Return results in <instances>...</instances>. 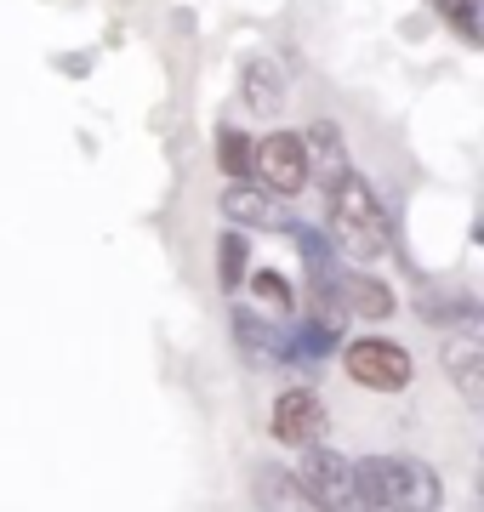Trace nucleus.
<instances>
[{"label":"nucleus","instance_id":"nucleus-1","mask_svg":"<svg viewBox=\"0 0 484 512\" xmlns=\"http://www.w3.org/2000/svg\"><path fill=\"white\" fill-rule=\"evenodd\" d=\"M354 490L365 512H439L445 507V478L416 456L354 461Z\"/></svg>","mask_w":484,"mask_h":512},{"label":"nucleus","instance_id":"nucleus-2","mask_svg":"<svg viewBox=\"0 0 484 512\" xmlns=\"http://www.w3.org/2000/svg\"><path fill=\"white\" fill-rule=\"evenodd\" d=\"M388 245H393V222L376 200V188L359 171H348L331 188V251L348 256V262H376V256H388Z\"/></svg>","mask_w":484,"mask_h":512},{"label":"nucleus","instance_id":"nucleus-3","mask_svg":"<svg viewBox=\"0 0 484 512\" xmlns=\"http://www.w3.org/2000/svg\"><path fill=\"white\" fill-rule=\"evenodd\" d=\"M291 478H297L302 501H308L314 512H365V507H359L348 456H336V450H325V444L302 450V461H297V473H291Z\"/></svg>","mask_w":484,"mask_h":512},{"label":"nucleus","instance_id":"nucleus-4","mask_svg":"<svg viewBox=\"0 0 484 512\" xmlns=\"http://www.w3.org/2000/svg\"><path fill=\"white\" fill-rule=\"evenodd\" d=\"M251 183L274 200H291L308 188V165H302V137L297 131H268L262 143H251Z\"/></svg>","mask_w":484,"mask_h":512},{"label":"nucleus","instance_id":"nucleus-5","mask_svg":"<svg viewBox=\"0 0 484 512\" xmlns=\"http://www.w3.org/2000/svg\"><path fill=\"white\" fill-rule=\"evenodd\" d=\"M342 365H348V376L359 387H371V393H399L416 376L410 353L399 342H388V336H359V342H348L342 348Z\"/></svg>","mask_w":484,"mask_h":512},{"label":"nucleus","instance_id":"nucleus-6","mask_svg":"<svg viewBox=\"0 0 484 512\" xmlns=\"http://www.w3.org/2000/svg\"><path fill=\"white\" fill-rule=\"evenodd\" d=\"M314 302H325V308H336L342 319H365V325H382L399 302H393V291L382 285V279H371V274H359V268H336L331 274V285L325 291H314Z\"/></svg>","mask_w":484,"mask_h":512},{"label":"nucleus","instance_id":"nucleus-7","mask_svg":"<svg viewBox=\"0 0 484 512\" xmlns=\"http://www.w3.org/2000/svg\"><path fill=\"white\" fill-rule=\"evenodd\" d=\"M274 439L291 444V450L325 444V404H319L314 387H291V393L274 399Z\"/></svg>","mask_w":484,"mask_h":512},{"label":"nucleus","instance_id":"nucleus-8","mask_svg":"<svg viewBox=\"0 0 484 512\" xmlns=\"http://www.w3.org/2000/svg\"><path fill=\"white\" fill-rule=\"evenodd\" d=\"M223 217L234 222V234H240V228H262V234H291V228H297V217L285 211V200L262 194L257 183H228L223 188Z\"/></svg>","mask_w":484,"mask_h":512},{"label":"nucleus","instance_id":"nucleus-9","mask_svg":"<svg viewBox=\"0 0 484 512\" xmlns=\"http://www.w3.org/2000/svg\"><path fill=\"white\" fill-rule=\"evenodd\" d=\"M302 165H308V183H319L325 194H331L348 171H354L348 143H342V131H336L331 120H314V126L302 131Z\"/></svg>","mask_w":484,"mask_h":512},{"label":"nucleus","instance_id":"nucleus-10","mask_svg":"<svg viewBox=\"0 0 484 512\" xmlns=\"http://www.w3.org/2000/svg\"><path fill=\"white\" fill-rule=\"evenodd\" d=\"M445 370H450V382H456V393H462L467 404H484V348H479L473 330L456 336L445 348Z\"/></svg>","mask_w":484,"mask_h":512},{"label":"nucleus","instance_id":"nucleus-11","mask_svg":"<svg viewBox=\"0 0 484 512\" xmlns=\"http://www.w3.org/2000/svg\"><path fill=\"white\" fill-rule=\"evenodd\" d=\"M240 92H245V103H251L257 114H274L280 109V97H285V80H280V69H274L268 57H251V63H245Z\"/></svg>","mask_w":484,"mask_h":512},{"label":"nucleus","instance_id":"nucleus-12","mask_svg":"<svg viewBox=\"0 0 484 512\" xmlns=\"http://www.w3.org/2000/svg\"><path fill=\"white\" fill-rule=\"evenodd\" d=\"M234 330H240V342H245V353H251V359H285V330L251 319V308L234 313Z\"/></svg>","mask_w":484,"mask_h":512},{"label":"nucleus","instance_id":"nucleus-13","mask_svg":"<svg viewBox=\"0 0 484 512\" xmlns=\"http://www.w3.org/2000/svg\"><path fill=\"white\" fill-rule=\"evenodd\" d=\"M245 234H223L217 239V274H223V291H240L245 285Z\"/></svg>","mask_w":484,"mask_h":512},{"label":"nucleus","instance_id":"nucleus-14","mask_svg":"<svg viewBox=\"0 0 484 512\" xmlns=\"http://www.w3.org/2000/svg\"><path fill=\"white\" fill-rule=\"evenodd\" d=\"M217 154H223V171L234 183H251V137H245V131L228 126L223 137H217Z\"/></svg>","mask_w":484,"mask_h":512},{"label":"nucleus","instance_id":"nucleus-15","mask_svg":"<svg viewBox=\"0 0 484 512\" xmlns=\"http://www.w3.org/2000/svg\"><path fill=\"white\" fill-rule=\"evenodd\" d=\"M433 6H439L456 29H462L467 46H479V0H433Z\"/></svg>","mask_w":484,"mask_h":512},{"label":"nucleus","instance_id":"nucleus-16","mask_svg":"<svg viewBox=\"0 0 484 512\" xmlns=\"http://www.w3.org/2000/svg\"><path fill=\"white\" fill-rule=\"evenodd\" d=\"M245 285H251V296H257V302H268L274 313L291 308V285H285L280 274H245Z\"/></svg>","mask_w":484,"mask_h":512}]
</instances>
